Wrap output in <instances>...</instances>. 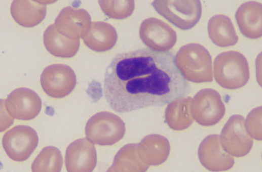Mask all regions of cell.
Masks as SVG:
<instances>
[{
	"instance_id": "6da1fadb",
	"label": "cell",
	"mask_w": 262,
	"mask_h": 172,
	"mask_svg": "<svg viewBox=\"0 0 262 172\" xmlns=\"http://www.w3.org/2000/svg\"><path fill=\"white\" fill-rule=\"evenodd\" d=\"M189 90L171 52L146 48L116 55L106 69L103 82L107 103L120 113L165 105Z\"/></svg>"
},
{
	"instance_id": "7a4b0ae2",
	"label": "cell",
	"mask_w": 262,
	"mask_h": 172,
	"mask_svg": "<svg viewBox=\"0 0 262 172\" xmlns=\"http://www.w3.org/2000/svg\"><path fill=\"white\" fill-rule=\"evenodd\" d=\"M174 60L185 79L195 83L213 80L211 57L201 45L190 43L182 46L174 57Z\"/></svg>"
},
{
	"instance_id": "3957f363",
	"label": "cell",
	"mask_w": 262,
	"mask_h": 172,
	"mask_svg": "<svg viewBox=\"0 0 262 172\" xmlns=\"http://www.w3.org/2000/svg\"><path fill=\"white\" fill-rule=\"evenodd\" d=\"M214 72L217 83L230 90L243 87L250 76L246 58L236 51L223 52L218 55L214 62Z\"/></svg>"
},
{
	"instance_id": "277c9868",
	"label": "cell",
	"mask_w": 262,
	"mask_h": 172,
	"mask_svg": "<svg viewBox=\"0 0 262 172\" xmlns=\"http://www.w3.org/2000/svg\"><path fill=\"white\" fill-rule=\"evenodd\" d=\"M152 5L159 14L182 30L194 27L202 14L200 1H154Z\"/></svg>"
},
{
	"instance_id": "5b68a950",
	"label": "cell",
	"mask_w": 262,
	"mask_h": 172,
	"mask_svg": "<svg viewBox=\"0 0 262 172\" xmlns=\"http://www.w3.org/2000/svg\"><path fill=\"white\" fill-rule=\"evenodd\" d=\"M124 126L118 116L109 112H100L87 121L85 133L87 138L94 144L110 145L122 137Z\"/></svg>"
},
{
	"instance_id": "8992f818",
	"label": "cell",
	"mask_w": 262,
	"mask_h": 172,
	"mask_svg": "<svg viewBox=\"0 0 262 172\" xmlns=\"http://www.w3.org/2000/svg\"><path fill=\"white\" fill-rule=\"evenodd\" d=\"M225 111L220 95L212 89L201 90L192 100L191 111L192 117L202 126L216 124L224 116Z\"/></svg>"
},
{
	"instance_id": "52a82bcc",
	"label": "cell",
	"mask_w": 262,
	"mask_h": 172,
	"mask_svg": "<svg viewBox=\"0 0 262 172\" xmlns=\"http://www.w3.org/2000/svg\"><path fill=\"white\" fill-rule=\"evenodd\" d=\"M39 142L37 133L32 127L16 125L4 135L3 148L9 158L16 161L27 159L36 148Z\"/></svg>"
},
{
	"instance_id": "ba28073f",
	"label": "cell",
	"mask_w": 262,
	"mask_h": 172,
	"mask_svg": "<svg viewBox=\"0 0 262 172\" xmlns=\"http://www.w3.org/2000/svg\"><path fill=\"white\" fill-rule=\"evenodd\" d=\"M40 81L46 94L53 98H62L69 95L74 88L76 76L67 65L53 64L43 70Z\"/></svg>"
},
{
	"instance_id": "9c48e42d",
	"label": "cell",
	"mask_w": 262,
	"mask_h": 172,
	"mask_svg": "<svg viewBox=\"0 0 262 172\" xmlns=\"http://www.w3.org/2000/svg\"><path fill=\"white\" fill-rule=\"evenodd\" d=\"M224 150L235 157L247 155L253 145V140L245 126V119L239 114L231 116L224 125L220 136Z\"/></svg>"
},
{
	"instance_id": "30bf717a",
	"label": "cell",
	"mask_w": 262,
	"mask_h": 172,
	"mask_svg": "<svg viewBox=\"0 0 262 172\" xmlns=\"http://www.w3.org/2000/svg\"><path fill=\"white\" fill-rule=\"evenodd\" d=\"M139 36L150 50L158 52H168L177 40L174 29L163 20L154 17L147 18L142 22Z\"/></svg>"
},
{
	"instance_id": "8fae6325",
	"label": "cell",
	"mask_w": 262,
	"mask_h": 172,
	"mask_svg": "<svg viewBox=\"0 0 262 172\" xmlns=\"http://www.w3.org/2000/svg\"><path fill=\"white\" fill-rule=\"evenodd\" d=\"M5 107L9 115L18 120H28L40 112L42 101L39 95L27 88L15 89L8 96Z\"/></svg>"
},
{
	"instance_id": "7c38bea8",
	"label": "cell",
	"mask_w": 262,
	"mask_h": 172,
	"mask_svg": "<svg viewBox=\"0 0 262 172\" xmlns=\"http://www.w3.org/2000/svg\"><path fill=\"white\" fill-rule=\"evenodd\" d=\"M198 157L202 165L210 171L227 170L234 164V158L223 148L218 134L203 139L198 148Z\"/></svg>"
},
{
	"instance_id": "4fadbf2b",
	"label": "cell",
	"mask_w": 262,
	"mask_h": 172,
	"mask_svg": "<svg viewBox=\"0 0 262 172\" xmlns=\"http://www.w3.org/2000/svg\"><path fill=\"white\" fill-rule=\"evenodd\" d=\"M91 21L90 15L86 10L67 6L61 10L53 24L61 35L80 40L88 32Z\"/></svg>"
},
{
	"instance_id": "5bb4252c",
	"label": "cell",
	"mask_w": 262,
	"mask_h": 172,
	"mask_svg": "<svg viewBox=\"0 0 262 172\" xmlns=\"http://www.w3.org/2000/svg\"><path fill=\"white\" fill-rule=\"evenodd\" d=\"M65 163L69 172L92 171L96 163L95 147L85 139L74 141L66 150Z\"/></svg>"
},
{
	"instance_id": "9a60e30c",
	"label": "cell",
	"mask_w": 262,
	"mask_h": 172,
	"mask_svg": "<svg viewBox=\"0 0 262 172\" xmlns=\"http://www.w3.org/2000/svg\"><path fill=\"white\" fill-rule=\"evenodd\" d=\"M261 4L255 1L245 2L237 9L236 19L245 36L252 39L261 37Z\"/></svg>"
},
{
	"instance_id": "2e32d148",
	"label": "cell",
	"mask_w": 262,
	"mask_h": 172,
	"mask_svg": "<svg viewBox=\"0 0 262 172\" xmlns=\"http://www.w3.org/2000/svg\"><path fill=\"white\" fill-rule=\"evenodd\" d=\"M47 1H14L11 5V15L20 25L31 27L40 24L46 15Z\"/></svg>"
},
{
	"instance_id": "e0dca14e",
	"label": "cell",
	"mask_w": 262,
	"mask_h": 172,
	"mask_svg": "<svg viewBox=\"0 0 262 172\" xmlns=\"http://www.w3.org/2000/svg\"><path fill=\"white\" fill-rule=\"evenodd\" d=\"M85 44L96 52H104L111 49L116 44L117 33L115 28L104 21L91 23L88 32L82 38Z\"/></svg>"
},
{
	"instance_id": "ac0fdd59",
	"label": "cell",
	"mask_w": 262,
	"mask_h": 172,
	"mask_svg": "<svg viewBox=\"0 0 262 172\" xmlns=\"http://www.w3.org/2000/svg\"><path fill=\"white\" fill-rule=\"evenodd\" d=\"M43 41L47 51L52 55L60 58H70L77 53L80 47L79 39H72L60 34L54 24L46 29Z\"/></svg>"
},
{
	"instance_id": "d6986e66",
	"label": "cell",
	"mask_w": 262,
	"mask_h": 172,
	"mask_svg": "<svg viewBox=\"0 0 262 172\" xmlns=\"http://www.w3.org/2000/svg\"><path fill=\"white\" fill-rule=\"evenodd\" d=\"M208 31L212 41L220 47L235 45L238 40L231 20L224 15L211 17L208 23Z\"/></svg>"
},
{
	"instance_id": "ffe728a7",
	"label": "cell",
	"mask_w": 262,
	"mask_h": 172,
	"mask_svg": "<svg viewBox=\"0 0 262 172\" xmlns=\"http://www.w3.org/2000/svg\"><path fill=\"white\" fill-rule=\"evenodd\" d=\"M192 98L181 97L170 102L166 110V119L169 125L174 130H183L193 122L191 111Z\"/></svg>"
},
{
	"instance_id": "44dd1931",
	"label": "cell",
	"mask_w": 262,
	"mask_h": 172,
	"mask_svg": "<svg viewBox=\"0 0 262 172\" xmlns=\"http://www.w3.org/2000/svg\"><path fill=\"white\" fill-rule=\"evenodd\" d=\"M63 164L62 156L56 147H44L36 157L31 165L32 171H60Z\"/></svg>"
},
{
	"instance_id": "7402d4cb",
	"label": "cell",
	"mask_w": 262,
	"mask_h": 172,
	"mask_svg": "<svg viewBox=\"0 0 262 172\" xmlns=\"http://www.w3.org/2000/svg\"><path fill=\"white\" fill-rule=\"evenodd\" d=\"M98 3L103 13L114 19L126 18L134 9L133 1H99Z\"/></svg>"
},
{
	"instance_id": "603a6c76",
	"label": "cell",
	"mask_w": 262,
	"mask_h": 172,
	"mask_svg": "<svg viewBox=\"0 0 262 172\" xmlns=\"http://www.w3.org/2000/svg\"><path fill=\"white\" fill-rule=\"evenodd\" d=\"M245 126L250 137L261 140V107H256L250 112L245 120Z\"/></svg>"
}]
</instances>
